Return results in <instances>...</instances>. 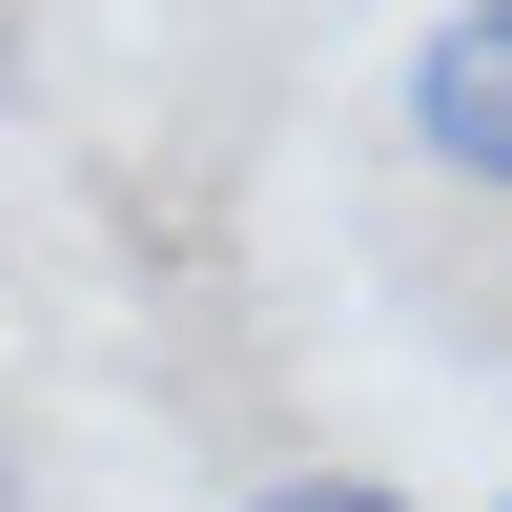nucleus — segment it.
<instances>
[{
    "label": "nucleus",
    "mask_w": 512,
    "mask_h": 512,
    "mask_svg": "<svg viewBox=\"0 0 512 512\" xmlns=\"http://www.w3.org/2000/svg\"><path fill=\"white\" fill-rule=\"evenodd\" d=\"M410 144L512 205V0H451V21L410 41Z\"/></svg>",
    "instance_id": "nucleus-1"
},
{
    "label": "nucleus",
    "mask_w": 512,
    "mask_h": 512,
    "mask_svg": "<svg viewBox=\"0 0 512 512\" xmlns=\"http://www.w3.org/2000/svg\"><path fill=\"white\" fill-rule=\"evenodd\" d=\"M246 512H410V492H390V472H267Z\"/></svg>",
    "instance_id": "nucleus-2"
}]
</instances>
